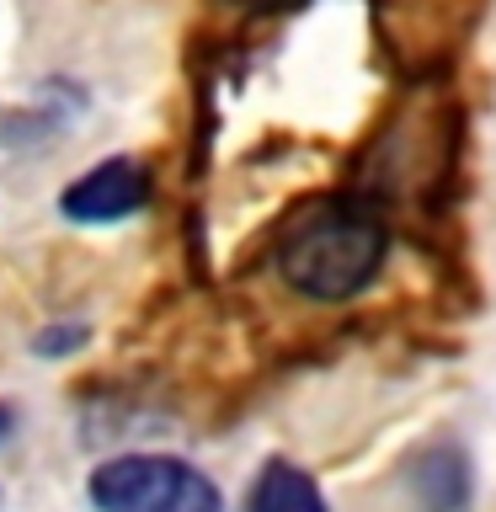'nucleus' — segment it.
I'll use <instances>...</instances> for the list:
<instances>
[{
    "instance_id": "nucleus-5",
    "label": "nucleus",
    "mask_w": 496,
    "mask_h": 512,
    "mask_svg": "<svg viewBox=\"0 0 496 512\" xmlns=\"http://www.w3.org/2000/svg\"><path fill=\"white\" fill-rule=\"evenodd\" d=\"M246 512H326V496H320V486L299 470V464L272 459L267 470L251 480Z\"/></svg>"
},
{
    "instance_id": "nucleus-4",
    "label": "nucleus",
    "mask_w": 496,
    "mask_h": 512,
    "mask_svg": "<svg viewBox=\"0 0 496 512\" xmlns=\"http://www.w3.org/2000/svg\"><path fill=\"white\" fill-rule=\"evenodd\" d=\"M411 491L427 512H464L470 507V459L454 443L427 448L411 470Z\"/></svg>"
},
{
    "instance_id": "nucleus-3",
    "label": "nucleus",
    "mask_w": 496,
    "mask_h": 512,
    "mask_svg": "<svg viewBox=\"0 0 496 512\" xmlns=\"http://www.w3.org/2000/svg\"><path fill=\"white\" fill-rule=\"evenodd\" d=\"M144 203H150V171L128 155H112L102 166L80 171L59 192V214L75 224H118V219H134Z\"/></svg>"
},
{
    "instance_id": "nucleus-6",
    "label": "nucleus",
    "mask_w": 496,
    "mask_h": 512,
    "mask_svg": "<svg viewBox=\"0 0 496 512\" xmlns=\"http://www.w3.org/2000/svg\"><path fill=\"white\" fill-rule=\"evenodd\" d=\"M240 6H256V11H278V6H294V0H240Z\"/></svg>"
},
{
    "instance_id": "nucleus-7",
    "label": "nucleus",
    "mask_w": 496,
    "mask_h": 512,
    "mask_svg": "<svg viewBox=\"0 0 496 512\" xmlns=\"http://www.w3.org/2000/svg\"><path fill=\"white\" fill-rule=\"evenodd\" d=\"M11 432V406H0V438Z\"/></svg>"
},
{
    "instance_id": "nucleus-1",
    "label": "nucleus",
    "mask_w": 496,
    "mask_h": 512,
    "mask_svg": "<svg viewBox=\"0 0 496 512\" xmlns=\"http://www.w3.org/2000/svg\"><path fill=\"white\" fill-rule=\"evenodd\" d=\"M390 235L368 203L326 198L288 219L278 240V272L294 294L315 304H347L379 278Z\"/></svg>"
},
{
    "instance_id": "nucleus-2",
    "label": "nucleus",
    "mask_w": 496,
    "mask_h": 512,
    "mask_svg": "<svg viewBox=\"0 0 496 512\" xmlns=\"http://www.w3.org/2000/svg\"><path fill=\"white\" fill-rule=\"evenodd\" d=\"M91 507L96 512H224L219 486L198 464L171 454H123L91 470Z\"/></svg>"
}]
</instances>
